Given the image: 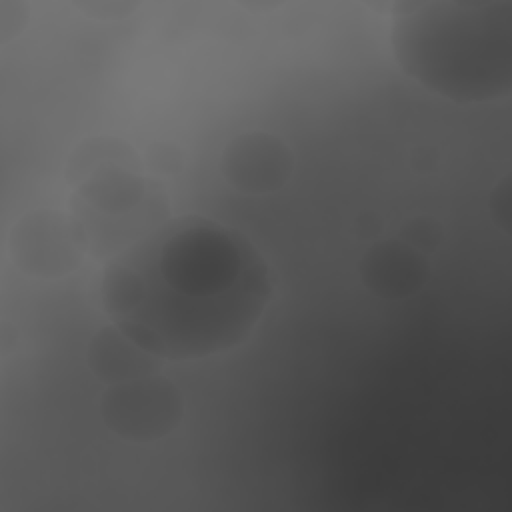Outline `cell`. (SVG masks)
I'll return each mask as SVG.
<instances>
[{
	"label": "cell",
	"mask_w": 512,
	"mask_h": 512,
	"mask_svg": "<svg viewBox=\"0 0 512 512\" xmlns=\"http://www.w3.org/2000/svg\"><path fill=\"white\" fill-rule=\"evenodd\" d=\"M390 48L406 76L442 98L460 104L506 98L512 84V4H398L390 18Z\"/></svg>",
	"instance_id": "cell-2"
},
{
	"label": "cell",
	"mask_w": 512,
	"mask_h": 512,
	"mask_svg": "<svg viewBox=\"0 0 512 512\" xmlns=\"http://www.w3.org/2000/svg\"><path fill=\"white\" fill-rule=\"evenodd\" d=\"M106 420L128 438H156L178 420V398L170 384L158 380L118 386L106 398Z\"/></svg>",
	"instance_id": "cell-3"
},
{
	"label": "cell",
	"mask_w": 512,
	"mask_h": 512,
	"mask_svg": "<svg viewBox=\"0 0 512 512\" xmlns=\"http://www.w3.org/2000/svg\"><path fill=\"white\" fill-rule=\"evenodd\" d=\"M272 296L270 268L240 230L180 216L124 248L100 302L116 330L162 360H200L242 344Z\"/></svg>",
	"instance_id": "cell-1"
}]
</instances>
